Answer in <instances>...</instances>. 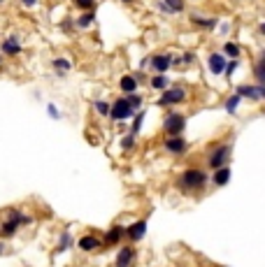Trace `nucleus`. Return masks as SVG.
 Here are the masks:
<instances>
[{"instance_id": "f257e3e1", "label": "nucleus", "mask_w": 265, "mask_h": 267, "mask_svg": "<svg viewBox=\"0 0 265 267\" xmlns=\"http://www.w3.org/2000/svg\"><path fill=\"white\" fill-rule=\"evenodd\" d=\"M205 184H207V174L202 170H198V167H191V170H186L184 174L177 179V186H179L184 193L200 191Z\"/></svg>"}, {"instance_id": "f03ea898", "label": "nucleus", "mask_w": 265, "mask_h": 267, "mask_svg": "<svg viewBox=\"0 0 265 267\" xmlns=\"http://www.w3.org/2000/svg\"><path fill=\"white\" fill-rule=\"evenodd\" d=\"M30 221H33V218L24 216L19 209H10V212H7V218L3 221V226H0V237H12L21 226H28Z\"/></svg>"}, {"instance_id": "7ed1b4c3", "label": "nucleus", "mask_w": 265, "mask_h": 267, "mask_svg": "<svg viewBox=\"0 0 265 267\" xmlns=\"http://www.w3.org/2000/svg\"><path fill=\"white\" fill-rule=\"evenodd\" d=\"M186 100V88L181 86H168L165 91H160V98L156 100L158 107H175Z\"/></svg>"}, {"instance_id": "20e7f679", "label": "nucleus", "mask_w": 265, "mask_h": 267, "mask_svg": "<svg viewBox=\"0 0 265 267\" xmlns=\"http://www.w3.org/2000/svg\"><path fill=\"white\" fill-rule=\"evenodd\" d=\"M186 128V116L181 114V112H168L163 119V130L168 132V135H181Z\"/></svg>"}, {"instance_id": "39448f33", "label": "nucleus", "mask_w": 265, "mask_h": 267, "mask_svg": "<svg viewBox=\"0 0 265 267\" xmlns=\"http://www.w3.org/2000/svg\"><path fill=\"white\" fill-rule=\"evenodd\" d=\"M133 114H135V109L130 107V102H128V98H126V96L116 98V100L112 102V109H110V119H112V121H128Z\"/></svg>"}, {"instance_id": "423d86ee", "label": "nucleus", "mask_w": 265, "mask_h": 267, "mask_svg": "<svg viewBox=\"0 0 265 267\" xmlns=\"http://www.w3.org/2000/svg\"><path fill=\"white\" fill-rule=\"evenodd\" d=\"M230 151H233V146H230V144L214 146V149L210 151V158H207V165H210L212 170H219V167H223L226 163H228V158H230Z\"/></svg>"}, {"instance_id": "0eeeda50", "label": "nucleus", "mask_w": 265, "mask_h": 267, "mask_svg": "<svg viewBox=\"0 0 265 267\" xmlns=\"http://www.w3.org/2000/svg\"><path fill=\"white\" fill-rule=\"evenodd\" d=\"M189 142L184 140L181 135H168V140L163 142V149L168 153H172V156H181V153L189 151Z\"/></svg>"}, {"instance_id": "6e6552de", "label": "nucleus", "mask_w": 265, "mask_h": 267, "mask_svg": "<svg viewBox=\"0 0 265 267\" xmlns=\"http://www.w3.org/2000/svg\"><path fill=\"white\" fill-rule=\"evenodd\" d=\"M149 63L154 75H165L172 68V54H154L149 56Z\"/></svg>"}, {"instance_id": "1a4fd4ad", "label": "nucleus", "mask_w": 265, "mask_h": 267, "mask_svg": "<svg viewBox=\"0 0 265 267\" xmlns=\"http://www.w3.org/2000/svg\"><path fill=\"white\" fill-rule=\"evenodd\" d=\"M226 63H228V58H226L221 51H212L210 58H207V68H210L212 75H223Z\"/></svg>"}, {"instance_id": "9d476101", "label": "nucleus", "mask_w": 265, "mask_h": 267, "mask_svg": "<svg viewBox=\"0 0 265 267\" xmlns=\"http://www.w3.org/2000/svg\"><path fill=\"white\" fill-rule=\"evenodd\" d=\"M0 51H3L5 56H12V58H14V56H19L21 51H24V47H21L19 37H16V35H10V37H5V40H3V44H0Z\"/></svg>"}, {"instance_id": "9b49d317", "label": "nucleus", "mask_w": 265, "mask_h": 267, "mask_svg": "<svg viewBox=\"0 0 265 267\" xmlns=\"http://www.w3.org/2000/svg\"><path fill=\"white\" fill-rule=\"evenodd\" d=\"M145 235H147V221H145V218H140V221H135L133 226L126 228V237L133 239V242H140Z\"/></svg>"}, {"instance_id": "f8f14e48", "label": "nucleus", "mask_w": 265, "mask_h": 267, "mask_svg": "<svg viewBox=\"0 0 265 267\" xmlns=\"http://www.w3.org/2000/svg\"><path fill=\"white\" fill-rule=\"evenodd\" d=\"M114 265L116 267H133V265H135V249H133V247H124L119 251V256H116Z\"/></svg>"}, {"instance_id": "ddd939ff", "label": "nucleus", "mask_w": 265, "mask_h": 267, "mask_svg": "<svg viewBox=\"0 0 265 267\" xmlns=\"http://www.w3.org/2000/svg\"><path fill=\"white\" fill-rule=\"evenodd\" d=\"M137 86H140V81L135 79L133 72H130V75H124L119 79V88L124 91V96H128V93H137Z\"/></svg>"}, {"instance_id": "4468645a", "label": "nucleus", "mask_w": 265, "mask_h": 267, "mask_svg": "<svg viewBox=\"0 0 265 267\" xmlns=\"http://www.w3.org/2000/svg\"><path fill=\"white\" fill-rule=\"evenodd\" d=\"M235 93H237L240 98H247V100H254V102L260 100L258 91H256V84H240V86L235 88Z\"/></svg>"}, {"instance_id": "2eb2a0df", "label": "nucleus", "mask_w": 265, "mask_h": 267, "mask_svg": "<svg viewBox=\"0 0 265 267\" xmlns=\"http://www.w3.org/2000/svg\"><path fill=\"white\" fill-rule=\"evenodd\" d=\"M124 235H126V228L114 226V228H110V230L105 232V239H103V242L105 244H119L121 239H124Z\"/></svg>"}, {"instance_id": "dca6fc26", "label": "nucleus", "mask_w": 265, "mask_h": 267, "mask_svg": "<svg viewBox=\"0 0 265 267\" xmlns=\"http://www.w3.org/2000/svg\"><path fill=\"white\" fill-rule=\"evenodd\" d=\"M191 24L202 28V31H212V28L216 26V19H212V16H200V14H191Z\"/></svg>"}, {"instance_id": "f3484780", "label": "nucleus", "mask_w": 265, "mask_h": 267, "mask_svg": "<svg viewBox=\"0 0 265 267\" xmlns=\"http://www.w3.org/2000/svg\"><path fill=\"white\" fill-rule=\"evenodd\" d=\"M79 249L81 251H95V249H100V239L95 235H84L79 237Z\"/></svg>"}, {"instance_id": "a211bd4d", "label": "nucleus", "mask_w": 265, "mask_h": 267, "mask_svg": "<svg viewBox=\"0 0 265 267\" xmlns=\"http://www.w3.org/2000/svg\"><path fill=\"white\" fill-rule=\"evenodd\" d=\"M212 182H214V186H226V184L230 182V167L223 165V167H219V170H214Z\"/></svg>"}, {"instance_id": "6ab92c4d", "label": "nucleus", "mask_w": 265, "mask_h": 267, "mask_svg": "<svg viewBox=\"0 0 265 267\" xmlns=\"http://www.w3.org/2000/svg\"><path fill=\"white\" fill-rule=\"evenodd\" d=\"M149 86L151 88H154V91H165V88H168V86H170V77L168 75H154L149 79Z\"/></svg>"}, {"instance_id": "aec40b11", "label": "nucleus", "mask_w": 265, "mask_h": 267, "mask_svg": "<svg viewBox=\"0 0 265 267\" xmlns=\"http://www.w3.org/2000/svg\"><path fill=\"white\" fill-rule=\"evenodd\" d=\"M51 68H54V72H56V75L65 77V75H68V72L72 70V63L68 61V58H54V63H51Z\"/></svg>"}, {"instance_id": "412c9836", "label": "nucleus", "mask_w": 265, "mask_h": 267, "mask_svg": "<svg viewBox=\"0 0 265 267\" xmlns=\"http://www.w3.org/2000/svg\"><path fill=\"white\" fill-rule=\"evenodd\" d=\"M221 51H223L226 58H240V56H242V47L237 44V42H226Z\"/></svg>"}, {"instance_id": "4be33fe9", "label": "nucleus", "mask_w": 265, "mask_h": 267, "mask_svg": "<svg viewBox=\"0 0 265 267\" xmlns=\"http://www.w3.org/2000/svg\"><path fill=\"white\" fill-rule=\"evenodd\" d=\"M79 28H89V26H93L95 24V10H89V12H84L81 16H77V21H75Z\"/></svg>"}, {"instance_id": "5701e85b", "label": "nucleus", "mask_w": 265, "mask_h": 267, "mask_svg": "<svg viewBox=\"0 0 265 267\" xmlns=\"http://www.w3.org/2000/svg\"><path fill=\"white\" fill-rule=\"evenodd\" d=\"M165 7L170 10V14H181V12L186 10V3L184 0H163Z\"/></svg>"}, {"instance_id": "b1692460", "label": "nucleus", "mask_w": 265, "mask_h": 267, "mask_svg": "<svg viewBox=\"0 0 265 267\" xmlns=\"http://www.w3.org/2000/svg\"><path fill=\"white\" fill-rule=\"evenodd\" d=\"M251 75H254L256 81H263V84H265V61H263V58L254 63V68H251Z\"/></svg>"}, {"instance_id": "393cba45", "label": "nucleus", "mask_w": 265, "mask_h": 267, "mask_svg": "<svg viewBox=\"0 0 265 267\" xmlns=\"http://www.w3.org/2000/svg\"><path fill=\"white\" fill-rule=\"evenodd\" d=\"M135 144H137V135H133V132H128V135L121 140V149H124V151H133Z\"/></svg>"}, {"instance_id": "a878e982", "label": "nucleus", "mask_w": 265, "mask_h": 267, "mask_svg": "<svg viewBox=\"0 0 265 267\" xmlns=\"http://www.w3.org/2000/svg\"><path fill=\"white\" fill-rule=\"evenodd\" d=\"M240 102H242V98L237 96V93H233V96L226 100V109H228V114H235L237 107H240Z\"/></svg>"}, {"instance_id": "bb28decb", "label": "nucleus", "mask_w": 265, "mask_h": 267, "mask_svg": "<svg viewBox=\"0 0 265 267\" xmlns=\"http://www.w3.org/2000/svg\"><path fill=\"white\" fill-rule=\"evenodd\" d=\"M237 65H240V58H228V63H226V70H223V75H226V79H230V77L235 75V70H237Z\"/></svg>"}, {"instance_id": "cd10ccee", "label": "nucleus", "mask_w": 265, "mask_h": 267, "mask_svg": "<svg viewBox=\"0 0 265 267\" xmlns=\"http://www.w3.org/2000/svg\"><path fill=\"white\" fill-rule=\"evenodd\" d=\"M93 109L98 112L100 116H110L112 105H110V102H105V100H95V102H93Z\"/></svg>"}, {"instance_id": "c85d7f7f", "label": "nucleus", "mask_w": 265, "mask_h": 267, "mask_svg": "<svg viewBox=\"0 0 265 267\" xmlns=\"http://www.w3.org/2000/svg\"><path fill=\"white\" fill-rule=\"evenodd\" d=\"M142 121H145V112L137 109V112H135V121H133V126H130V132H133V135H137V132H140Z\"/></svg>"}, {"instance_id": "c756f323", "label": "nucleus", "mask_w": 265, "mask_h": 267, "mask_svg": "<svg viewBox=\"0 0 265 267\" xmlns=\"http://www.w3.org/2000/svg\"><path fill=\"white\" fill-rule=\"evenodd\" d=\"M72 5L81 12H89V10H95V0H72Z\"/></svg>"}, {"instance_id": "7c9ffc66", "label": "nucleus", "mask_w": 265, "mask_h": 267, "mask_svg": "<svg viewBox=\"0 0 265 267\" xmlns=\"http://www.w3.org/2000/svg\"><path fill=\"white\" fill-rule=\"evenodd\" d=\"M126 98H128L130 107H133L135 112H137V109H142V96H140V93H128Z\"/></svg>"}, {"instance_id": "2f4dec72", "label": "nucleus", "mask_w": 265, "mask_h": 267, "mask_svg": "<svg viewBox=\"0 0 265 267\" xmlns=\"http://www.w3.org/2000/svg\"><path fill=\"white\" fill-rule=\"evenodd\" d=\"M181 63H184V65L195 63V54H193V51H184V56H181Z\"/></svg>"}, {"instance_id": "473e14b6", "label": "nucleus", "mask_w": 265, "mask_h": 267, "mask_svg": "<svg viewBox=\"0 0 265 267\" xmlns=\"http://www.w3.org/2000/svg\"><path fill=\"white\" fill-rule=\"evenodd\" d=\"M256 91H258L260 100H265V84H263V81H256Z\"/></svg>"}, {"instance_id": "72a5a7b5", "label": "nucleus", "mask_w": 265, "mask_h": 267, "mask_svg": "<svg viewBox=\"0 0 265 267\" xmlns=\"http://www.w3.org/2000/svg\"><path fill=\"white\" fill-rule=\"evenodd\" d=\"M19 3H21L24 7H35V5H37V0H19Z\"/></svg>"}, {"instance_id": "f704fd0d", "label": "nucleus", "mask_w": 265, "mask_h": 267, "mask_svg": "<svg viewBox=\"0 0 265 267\" xmlns=\"http://www.w3.org/2000/svg\"><path fill=\"white\" fill-rule=\"evenodd\" d=\"M49 116H51V119H58V112L54 109V105H49Z\"/></svg>"}, {"instance_id": "c9c22d12", "label": "nucleus", "mask_w": 265, "mask_h": 267, "mask_svg": "<svg viewBox=\"0 0 265 267\" xmlns=\"http://www.w3.org/2000/svg\"><path fill=\"white\" fill-rule=\"evenodd\" d=\"M258 33H260V35H265V24H260V26H258Z\"/></svg>"}, {"instance_id": "e433bc0d", "label": "nucleus", "mask_w": 265, "mask_h": 267, "mask_svg": "<svg viewBox=\"0 0 265 267\" xmlns=\"http://www.w3.org/2000/svg\"><path fill=\"white\" fill-rule=\"evenodd\" d=\"M124 5H133V3H137V0H121Z\"/></svg>"}, {"instance_id": "4c0bfd02", "label": "nucleus", "mask_w": 265, "mask_h": 267, "mask_svg": "<svg viewBox=\"0 0 265 267\" xmlns=\"http://www.w3.org/2000/svg\"><path fill=\"white\" fill-rule=\"evenodd\" d=\"M260 58H263V61H265V49H263V51H260Z\"/></svg>"}, {"instance_id": "58836bf2", "label": "nucleus", "mask_w": 265, "mask_h": 267, "mask_svg": "<svg viewBox=\"0 0 265 267\" xmlns=\"http://www.w3.org/2000/svg\"><path fill=\"white\" fill-rule=\"evenodd\" d=\"M0 65H3V54H0Z\"/></svg>"}, {"instance_id": "ea45409f", "label": "nucleus", "mask_w": 265, "mask_h": 267, "mask_svg": "<svg viewBox=\"0 0 265 267\" xmlns=\"http://www.w3.org/2000/svg\"><path fill=\"white\" fill-rule=\"evenodd\" d=\"M0 3H3V0H0Z\"/></svg>"}]
</instances>
